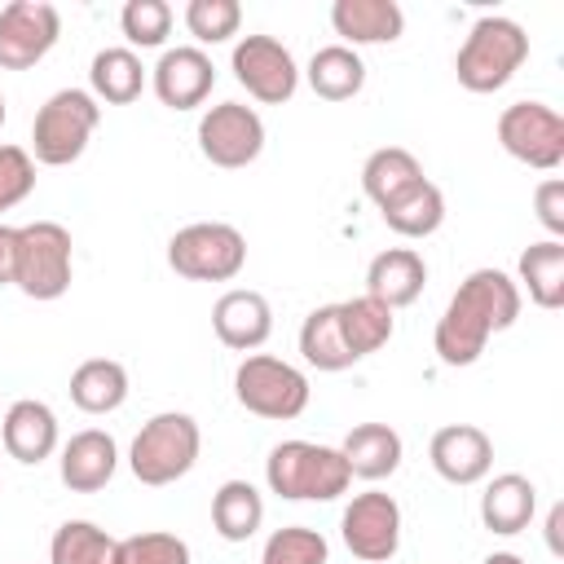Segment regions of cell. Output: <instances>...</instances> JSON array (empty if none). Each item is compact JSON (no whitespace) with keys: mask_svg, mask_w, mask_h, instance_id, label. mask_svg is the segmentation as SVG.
<instances>
[{"mask_svg":"<svg viewBox=\"0 0 564 564\" xmlns=\"http://www.w3.org/2000/svg\"><path fill=\"white\" fill-rule=\"evenodd\" d=\"M308 88L322 97V101H348L361 93L366 84V62L357 48L348 44H322L313 57H308Z\"/></svg>","mask_w":564,"mask_h":564,"instance_id":"cell-26","label":"cell"},{"mask_svg":"<svg viewBox=\"0 0 564 564\" xmlns=\"http://www.w3.org/2000/svg\"><path fill=\"white\" fill-rule=\"evenodd\" d=\"M88 84H93V97H97V101L128 106V101H137L141 88H145V66H141V57H137L128 44H106V48L93 53Z\"/></svg>","mask_w":564,"mask_h":564,"instance_id":"cell-24","label":"cell"},{"mask_svg":"<svg viewBox=\"0 0 564 564\" xmlns=\"http://www.w3.org/2000/svg\"><path fill=\"white\" fill-rule=\"evenodd\" d=\"M128 397V370L115 357H88L70 370V401L84 414H110Z\"/></svg>","mask_w":564,"mask_h":564,"instance_id":"cell-25","label":"cell"},{"mask_svg":"<svg viewBox=\"0 0 564 564\" xmlns=\"http://www.w3.org/2000/svg\"><path fill=\"white\" fill-rule=\"evenodd\" d=\"M498 141L511 159L551 172L564 163V115L546 101H511L498 115Z\"/></svg>","mask_w":564,"mask_h":564,"instance_id":"cell-8","label":"cell"},{"mask_svg":"<svg viewBox=\"0 0 564 564\" xmlns=\"http://www.w3.org/2000/svg\"><path fill=\"white\" fill-rule=\"evenodd\" d=\"M115 467H119V445H115V436L101 432V427H84V432H75V436L62 445V467H57V471H62V485H66L70 494H97V489L110 485Z\"/></svg>","mask_w":564,"mask_h":564,"instance_id":"cell-16","label":"cell"},{"mask_svg":"<svg viewBox=\"0 0 564 564\" xmlns=\"http://www.w3.org/2000/svg\"><path fill=\"white\" fill-rule=\"evenodd\" d=\"M62 31V13L48 0H9L0 9V66L26 70L35 66Z\"/></svg>","mask_w":564,"mask_h":564,"instance_id":"cell-12","label":"cell"},{"mask_svg":"<svg viewBox=\"0 0 564 564\" xmlns=\"http://www.w3.org/2000/svg\"><path fill=\"white\" fill-rule=\"evenodd\" d=\"M423 282H427V264L414 247H388L366 269V295H375L388 308L414 304L423 295Z\"/></svg>","mask_w":564,"mask_h":564,"instance_id":"cell-18","label":"cell"},{"mask_svg":"<svg viewBox=\"0 0 564 564\" xmlns=\"http://www.w3.org/2000/svg\"><path fill=\"white\" fill-rule=\"evenodd\" d=\"M264 520V498L251 480H225L212 494V524L225 542H247Z\"/></svg>","mask_w":564,"mask_h":564,"instance_id":"cell-30","label":"cell"},{"mask_svg":"<svg viewBox=\"0 0 564 564\" xmlns=\"http://www.w3.org/2000/svg\"><path fill=\"white\" fill-rule=\"evenodd\" d=\"M101 119V106L88 88H57L31 119V150L35 163L66 167L88 150V137Z\"/></svg>","mask_w":564,"mask_h":564,"instance_id":"cell-4","label":"cell"},{"mask_svg":"<svg viewBox=\"0 0 564 564\" xmlns=\"http://www.w3.org/2000/svg\"><path fill=\"white\" fill-rule=\"evenodd\" d=\"M234 79L256 97V101H269V106H282L295 97V84H300V66L291 57V48L273 35H242L234 44Z\"/></svg>","mask_w":564,"mask_h":564,"instance_id":"cell-10","label":"cell"},{"mask_svg":"<svg viewBox=\"0 0 564 564\" xmlns=\"http://www.w3.org/2000/svg\"><path fill=\"white\" fill-rule=\"evenodd\" d=\"M119 26H123V35H128L132 44L154 48V44H163L167 31H172V4H167V0H128L123 13H119Z\"/></svg>","mask_w":564,"mask_h":564,"instance_id":"cell-37","label":"cell"},{"mask_svg":"<svg viewBox=\"0 0 564 564\" xmlns=\"http://www.w3.org/2000/svg\"><path fill=\"white\" fill-rule=\"evenodd\" d=\"M238 22H242L238 0H189L185 4V26L203 44H220V40L238 35Z\"/></svg>","mask_w":564,"mask_h":564,"instance_id":"cell-35","label":"cell"},{"mask_svg":"<svg viewBox=\"0 0 564 564\" xmlns=\"http://www.w3.org/2000/svg\"><path fill=\"white\" fill-rule=\"evenodd\" d=\"M115 551H119V538H110L93 520H66L48 542L53 564H115Z\"/></svg>","mask_w":564,"mask_h":564,"instance_id":"cell-33","label":"cell"},{"mask_svg":"<svg viewBox=\"0 0 564 564\" xmlns=\"http://www.w3.org/2000/svg\"><path fill=\"white\" fill-rule=\"evenodd\" d=\"M546 546H551L555 555H564V502H555V507L546 511Z\"/></svg>","mask_w":564,"mask_h":564,"instance_id":"cell-41","label":"cell"},{"mask_svg":"<svg viewBox=\"0 0 564 564\" xmlns=\"http://www.w3.org/2000/svg\"><path fill=\"white\" fill-rule=\"evenodd\" d=\"M401 449H405V445H401V432L388 427V423H357V427L344 436V445H339L348 471L361 476V480H383V476H392V471L401 467Z\"/></svg>","mask_w":564,"mask_h":564,"instance_id":"cell-22","label":"cell"},{"mask_svg":"<svg viewBox=\"0 0 564 564\" xmlns=\"http://www.w3.org/2000/svg\"><path fill=\"white\" fill-rule=\"evenodd\" d=\"M13 264H18V229L0 225V286H13Z\"/></svg>","mask_w":564,"mask_h":564,"instance_id":"cell-40","label":"cell"},{"mask_svg":"<svg viewBox=\"0 0 564 564\" xmlns=\"http://www.w3.org/2000/svg\"><path fill=\"white\" fill-rule=\"evenodd\" d=\"M485 564H524L516 551H494V555H485Z\"/></svg>","mask_w":564,"mask_h":564,"instance_id":"cell-42","label":"cell"},{"mask_svg":"<svg viewBox=\"0 0 564 564\" xmlns=\"http://www.w3.org/2000/svg\"><path fill=\"white\" fill-rule=\"evenodd\" d=\"M216 84V66L212 57L198 48V44H176V48H163V57L154 62V93L163 106L172 110H194L207 101Z\"/></svg>","mask_w":564,"mask_h":564,"instance_id":"cell-14","label":"cell"},{"mask_svg":"<svg viewBox=\"0 0 564 564\" xmlns=\"http://www.w3.org/2000/svg\"><path fill=\"white\" fill-rule=\"evenodd\" d=\"M344 546L361 560V564H383L397 555L401 546V507L392 494H357L348 507H344Z\"/></svg>","mask_w":564,"mask_h":564,"instance_id":"cell-11","label":"cell"},{"mask_svg":"<svg viewBox=\"0 0 564 564\" xmlns=\"http://www.w3.org/2000/svg\"><path fill=\"white\" fill-rule=\"evenodd\" d=\"M449 300H458L463 308H471L489 330H507L520 317V286L502 269H489V264L485 269H471Z\"/></svg>","mask_w":564,"mask_h":564,"instance_id":"cell-19","label":"cell"},{"mask_svg":"<svg viewBox=\"0 0 564 564\" xmlns=\"http://www.w3.org/2000/svg\"><path fill=\"white\" fill-rule=\"evenodd\" d=\"M115 564H189V546H185L176 533L150 529V533L119 538Z\"/></svg>","mask_w":564,"mask_h":564,"instance_id":"cell-36","label":"cell"},{"mask_svg":"<svg viewBox=\"0 0 564 564\" xmlns=\"http://www.w3.org/2000/svg\"><path fill=\"white\" fill-rule=\"evenodd\" d=\"M167 264L189 282H229L247 264V238L229 220H194L167 238Z\"/></svg>","mask_w":564,"mask_h":564,"instance_id":"cell-5","label":"cell"},{"mask_svg":"<svg viewBox=\"0 0 564 564\" xmlns=\"http://www.w3.org/2000/svg\"><path fill=\"white\" fill-rule=\"evenodd\" d=\"M198 150L216 167H247L264 150V119L242 101H216L198 119Z\"/></svg>","mask_w":564,"mask_h":564,"instance_id":"cell-9","label":"cell"},{"mask_svg":"<svg viewBox=\"0 0 564 564\" xmlns=\"http://www.w3.org/2000/svg\"><path fill=\"white\" fill-rule=\"evenodd\" d=\"M533 511H538V489H533V480L520 476V471L494 476L489 489L480 494V524H485L489 533L511 538V533L529 529Z\"/></svg>","mask_w":564,"mask_h":564,"instance_id":"cell-21","label":"cell"},{"mask_svg":"<svg viewBox=\"0 0 564 564\" xmlns=\"http://www.w3.org/2000/svg\"><path fill=\"white\" fill-rule=\"evenodd\" d=\"M0 128H4V97H0Z\"/></svg>","mask_w":564,"mask_h":564,"instance_id":"cell-43","label":"cell"},{"mask_svg":"<svg viewBox=\"0 0 564 564\" xmlns=\"http://www.w3.org/2000/svg\"><path fill=\"white\" fill-rule=\"evenodd\" d=\"M427 458L441 480L449 485H476L494 467V441L476 423H445L432 432Z\"/></svg>","mask_w":564,"mask_h":564,"instance_id":"cell-13","label":"cell"},{"mask_svg":"<svg viewBox=\"0 0 564 564\" xmlns=\"http://www.w3.org/2000/svg\"><path fill=\"white\" fill-rule=\"evenodd\" d=\"M419 176H423V163L405 145H379L361 163V189H366V198H375V207H383L388 198H397L401 189H410Z\"/></svg>","mask_w":564,"mask_h":564,"instance_id":"cell-32","label":"cell"},{"mask_svg":"<svg viewBox=\"0 0 564 564\" xmlns=\"http://www.w3.org/2000/svg\"><path fill=\"white\" fill-rule=\"evenodd\" d=\"M300 352L317 370H348L357 361L348 352V344H344V330H339V304H317L304 317V326H300Z\"/></svg>","mask_w":564,"mask_h":564,"instance_id":"cell-31","label":"cell"},{"mask_svg":"<svg viewBox=\"0 0 564 564\" xmlns=\"http://www.w3.org/2000/svg\"><path fill=\"white\" fill-rule=\"evenodd\" d=\"M0 441H4V449H9V458H18V463H44L48 454H53V445H57V414L44 405V401H35V397H22V401H13L9 410H4V419H0Z\"/></svg>","mask_w":564,"mask_h":564,"instance_id":"cell-17","label":"cell"},{"mask_svg":"<svg viewBox=\"0 0 564 564\" xmlns=\"http://www.w3.org/2000/svg\"><path fill=\"white\" fill-rule=\"evenodd\" d=\"M339 330H344L348 352L361 361V357L379 352V348L392 339V308H388V304H379L375 295L339 300Z\"/></svg>","mask_w":564,"mask_h":564,"instance_id":"cell-28","label":"cell"},{"mask_svg":"<svg viewBox=\"0 0 564 564\" xmlns=\"http://www.w3.org/2000/svg\"><path fill=\"white\" fill-rule=\"evenodd\" d=\"M520 282L538 308H560L564 304V242L542 238L520 251Z\"/></svg>","mask_w":564,"mask_h":564,"instance_id":"cell-27","label":"cell"},{"mask_svg":"<svg viewBox=\"0 0 564 564\" xmlns=\"http://www.w3.org/2000/svg\"><path fill=\"white\" fill-rule=\"evenodd\" d=\"M234 397L260 419H300L308 405V379L282 357L251 352L234 370Z\"/></svg>","mask_w":564,"mask_h":564,"instance_id":"cell-7","label":"cell"},{"mask_svg":"<svg viewBox=\"0 0 564 564\" xmlns=\"http://www.w3.org/2000/svg\"><path fill=\"white\" fill-rule=\"evenodd\" d=\"M533 212L538 220L560 238L564 234V181L560 176H546L538 189H533Z\"/></svg>","mask_w":564,"mask_h":564,"instance_id":"cell-39","label":"cell"},{"mask_svg":"<svg viewBox=\"0 0 564 564\" xmlns=\"http://www.w3.org/2000/svg\"><path fill=\"white\" fill-rule=\"evenodd\" d=\"M260 564H326V538L308 524H282L269 533Z\"/></svg>","mask_w":564,"mask_h":564,"instance_id":"cell-34","label":"cell"},{"mask_svg":"<svg viewBox=\"0 0 564 564\" xmlns=\"http://www.w3.org/2000/svg\"><path fill=\"white\" fill-rule=\"evenodd\" d=\"M379 212H383V225L392 234H401V238H427L445 220V194H441L436 181L419 176L410 189H401L397 198H388Z\"/></svg>","mask_w":564,"mask_h":564,"instance_id":"cell-23","label":"cell"},{"mask_svg":"<svg viewBox=\"0 0 564 564\" xmlns=\"http://www.w3.org/2000/svg\"><path fill=\"white\" fill-rule=\"evenodd\" d=\"M529 57V35L516 18H502V13H485L471 22L467 40L458 44V57H454V75L463 88L471 93H494L502 88L520 62Z\"/></svg>","mask_w":564,"mask_h":564,"instance_id":"cell-1","label":"cell"},{"mask_svg":"<svg viewBox=\"0 0 564 564\" xmlns=\"http://www.w3.org/2000/svg\"><path fill=\"white\" fill-rule=\"evenodd\" d=\"M212 330L225 348L234 352H256L269 330H273V308L260 291L251 286H229L216 304H212Z\"/></svg>","mask_w":564,"mask_h":564,"instance_id":"cell-15","label":"cell"},{"mask_svg":"<svg viewBox=\"0 0 564 564\" xmlns=\"http://www.w3.org/2000/svg\"><path fill=\"white\" fill-rule=\"evenodd\" d=\"M35 189V159L22 145H0V212L18 207Z\"/></svg>","mask_w":564,"mask_h":564,"instance_id":"cell-38","label":"cell"},{"mask_svg":"<svg viewBox=\"0 0 564 564\" xmlns=\"http://www.w3.org/2000/svg\"><path fill=\"white\" fill-rule=\"evenodd\" d=\"M198 445H203V436H198L194 414L163 410V414L145 419L141 432L132 436L128 467L141 485H172L198 463Z\"/></svg>","mask_w":564,"mask_h":564,"instance_id":"cell-3","label":"cell"},{"mask_svg":"<svg viewBox=\"0 0 564 564\" xmlns=\"http://www.w3.org/2000/svg\"><path fill=\"white\" fill-rule=\"evenodd\" d=\"M489 335H494V330H489L471 308H463L458 300H449L445 313H441V322H436L432 344H436V357H441L445 366H471V361L485 352Z\"/></svg>","mask_w":564,"mask_h":564,"instance_id":"cell-29","label":"cell"},{"mask_svg":"<svg viewBox=\"0 0 564 564\" xmlns=\"http://www.w3.org/2000/svg\"><path fill=\"white\" fill-rule=\"evenodd\" d=\"M70 234L57 220H31L18 229L13 286L31 300H57L70 291Z\"/></svg>","mask_w":564,"mask_h":564,"instance_id":"cell-6","label":"cell"},{"mask_svg":"<svg viewBox=\"0 0 564 564\" xmlns=\"http://www.w3.org/2000/svg\"><path fill=\"white\" fill-rule=\"evenodd\" d=\"M330 26L344 35L339 44H383L405 31V9L397 0H335Z\"/></svg>","mask_w":564,"mask_h":564,"instance_id":"cell-20","label":"cell"},{"mask_svg":"<svg viewBox=\"0 0 564 564\" xmlns=\"http://www.w3.org/2000/svg\"><path fill=\"white\" fill-rule=\"evenodd\" d=\"M264 480L278 498H317L330 502L348 489L352 471L335 445H313V441H282L264 458Z\"/></svg>","mask_w":564,"mask_h":564,"instance_id":"cell-2","label":"cell"}]
</instances>
